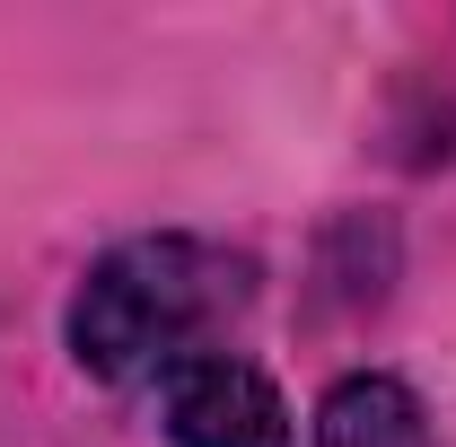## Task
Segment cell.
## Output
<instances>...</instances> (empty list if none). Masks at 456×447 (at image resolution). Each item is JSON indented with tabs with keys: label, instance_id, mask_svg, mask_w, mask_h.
<instances>
[{
	"label": "cell",
	"instance_id": "obj_2",
	"mask_svg": "<svg viewBox=\"0 0 456 447\" xmlns=\"http://www.w3.org/2000/svg\"><path fill=\"white\" fill-rule=\"evenodd\" d=\"M167 394V439L175 447H289V403L281 386L237 360V351H202L175 378H159Z\"/></svg>",
	"mask_w": 456,
	"mask_h": 447
},
{
	"label": "cell",
	"instance_id": "obj_3",
	"mask_svg": "<svg viewBox=\"0 0 456 447\" xmlns=\"http://www.w3.org/2000/svg\"><path fill=\"white\" fill-rule=\"evenodd\" d=\"M316 447H430V412H421V394L403 386V378L360 369V378L325 386V403H316Z\"/></svg>",
	"mask_w": 456,
	"mask_h": 447
},
{
	"label": "cell",
	"instance_id": "obj_1",
	"mask_svg": "<svg viewBox=\"0 0 456 447\" xmlns=\"http://www.w3.org/2000/svg\"><path fill=\"white\" fill-rule=\"evenodd\" d=\"M246 298H255L246 255L202 246V237H132L88 264L79 298H70V351L106 386L175 378L184 360L211 351V334Z\"/></svg>",
	"mask_w": 456,
	"mask_h": 447
}]
</instances>
